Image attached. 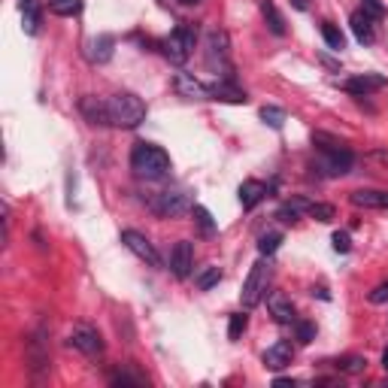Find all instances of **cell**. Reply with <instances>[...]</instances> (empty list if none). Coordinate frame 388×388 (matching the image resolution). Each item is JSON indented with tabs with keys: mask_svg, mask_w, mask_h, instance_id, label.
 <instances>
[{
	"mask_svg": "<svg viewBox=\"0 0 388 388\" xmlns=\"http://www.w3.org/2000/svg\"><path fill=\"white\" fill-rule=\"evenodd\" d=\"M131 170L140 179H164L170 173V155L155 143H137L131 149Z\"/></svg>",
	"mask_w": 388,
	"mask_h": 388,
	"instance_id": "obj_1",
	"label": "cell"
},
{
	"mask_svg": "<svg viewBox=\"0 0 388 388\" xmlns=\"http://www.w3.org/2000/svg\"><path fill=\"white\" fill-rule=\"evenodd\" d=\"M106 110H110V124L112 128H140L146 122V103L140 101L137 94L131 91H119L106 101Z\"/></svg>",
	"mask_w": 388,
	"mask_h": 388,
	"instance_id": "obj_2",
	"label": "cell"
},
{
	"mask_svg": "<svg viewBox=\"0 0 388 388\" xmlns=\"http://www.w3.org/2000/svg\"><path fill=\"white\" fill-rule=\"evenodd\" d=\"M207 67L219 79H234V64H231V40L221 27H212L207 34Z\"/></svg>",
	"mask_w": 388,
	"mask_h": 388,
	"instance_id": "obj_3",
	"label": "cell"
},
{
	"mask_svg": "<svg viewBox=\"0 0 388 388\" xmlns=\"http://www.w3.org/2000/svg\"><path fill=\"white\" fill-rule=\"evenodd\" d=\"M313 143H316V149L322 152V170L331 173V176H343V173H349V167L355 164V155L349 152L343 143L325 137V134H316Z\"/></svg>",
	"mask_w": 388,
	"mask_h": 388,
	"instance_id": "obj_4",
	"label": "cell"
},
{
	"mask_svg": "<svg viewBox=\"0 0 388 388\" xmlns=\"http://www.w3.org/2000/svg\"><path fill=\"white\" fill-rule=\"evenodd\" d=\"M267 279H270V267H267L264 255H261V261L252 264L246 283H242V291H240V300L246 309H255L261 304V297H264V291H267Z\"/></svg>",
	"mask_w": 388,
	"mask_h": 388,
	"instance_id": "obj_5",
	"label": "cell"
},
{
	"mask_svg": "<svg viewBox=\"0 0 388 388\" xmlns=\"http://www.w3.org/2000/svg\"><path fill=\"white\" fill-rule=\"evenodd\" d=\"M194 40H198L194 27L191 25H179L176 31H170V37L164 40V55H167L173 64H186L191 58V52H194Z\"/></svg>",
	"mask_w": 388,
	"mask_h": 388,
	"instance_id": "obj_6",
	"label": "cell"
},
{
	"mask_svg": "<svg viewBox=\"0 0 388 388\" xmlns=\"http://www.w3.org/2000/svg\"><path fill=\"white\" fill-rule=\"evenodd\" d=\"M149 209L155 216H164V219H176L188 209V198L182 191H158L155 198L149 200Z\"/></svg>",
	"mask_w": 388,
	"mask_h": 388,
	"instance_id": "obj_7",
	"label": "cell"
},
{
	"mask_svg": "<svg viewBox=\"0 0 388 388\" xmlns=\"http://www.w3.org/2000/svg\"><path fill=\"white\" fill-rule=\"evenodd\" d=\"M122 242H124V246H128L140 261H146L149 267H161V255H158V249H155L152 242L140 234V231H122Z\"/></svg>",
	"mask_w": 388,
	"mask_h": 388,
	"instance_id": "obj_8",
	"label": "cell"
},
{
	"mask_svg": "<svg viewBox=\"0 0 388 388\" xmlns=\"http://www.w3.org/2000/svg\"><path fill=\"white\" fill-rule=\"evenodd\" d=\"M73 349H79L82 355H89V358H94V355H101L103 352V340H101V334L94 331V328H89V325H76L73 331H70V340H67Z\"/></svg>",
	"mask_w": 388,
	"mask_h": 388,
	"instance_id": "obj_9",
	"label": "cell"
},
{
	"mask_svg": "<svg viewBox=\"0 0 388 388\" xmlns=\"http://www.w3.org/2000/svg\"><path fill=\"white\" fill-rule=\"evenodd\" d=\"M173 89L179 91V97H186V101H212L209 85H203L200 79H194L191 73H176Z\"/></svg>",
	"mask_w": 388,
	"mask_h": 388,
	"instance_id": "obj_10",
	"label": "cell"
},
{
	"mask_svg": "<svg viewBox=\"0 0 388 388\" xmlns=\"http://www.w3.org/2000/svg\"><path fill=\"white\" fill-rule=\"evenodd\" d=\"M170 267H173V276L176 279H188L191 276V267H194V249L188 240H179L173 246V255H170Z\"/></svg>",
	"mask_w": 388,
	"mask_h": 388,
	"instance_id": "obj_11",
	"label": "cell"
},
{
	"mask_svg": "<svg viewBox=\"0 0 388 388\" xmlns=\"http://www.w3.org/2000/svg\"><path fill=\"white\" fill-rule=\"evenodd\" d=\"M385 85V76L380 73H361V76H352V79L343 82V91L346 94H355V97H367L370 91H380Z\"/></svg>",
	"mask_w": 388,
	"mask_h": 388,
	"instance_id": "obj_12",
	"label": "cell"
},
{
	"mask_svg": "<svg viewBox=\"0 0 388 388\" xmlns=\"http://www.w3.org/2000/svg\"><path fill=\"white\" fill-rule=\"evenodd\" d=\"M112 52H115V40L110 34H101V37H94V40L85 43V55H89L91 64H106L112 58Z\"/></svg>",
	"mask_w": 388,
	"mask_h": 388,
	"instance_id": "obj_13",
	"label": "cell"
},
{
	"mask_svg": "<svg viewBox=\"0 0 388 388\" xmlns=\"http://www.w3.org/2000/svg\"><path fill=\"white\" fill-rule=\"evenodd\" d=\"M349 25H352V34L355 40L361 46H370L376 40V31H373V15L364 13V9H358V13H352V18H349Z\"/></svg>",
	"mask_w": 388,
	"mask_h": 388,
	"instance_id": "obj_14",
	"label": "cell"
},
{
	"mask_svg": "<svg viewBox=\"0 0 388 388\" xmlns=\"http://www.w3.org/2000/svg\"><path fill=\"white\" fill-rule=\"evenodd\" d=\"M79 112L89 119V124H101V128L110 124V110H106V101H97V97H82V101H79Z\"/></svg>",
	"mask_w": 388,
	"mask_h": 388,
	"instance_id": "obj_15",
	"label": "cell"
},
{
	"mask_svg": "<svg viewBox=\"0 0 388 388\" xmlns=\"http://www.w3.org/2000/svg\"><path fill=\"white\" fill-rule=\"evenodd\" d=\"M291 355H295L291 343H288V340H279V343H273L264 352V367H270V370H283V367L291 364Z\"/></svg>",
	"mask_w": 388,
	"mask_h": 388,
	"instance_id": "obj_16",
	"label": "cell"
},
{
	"mask_svg": "<svg viewBox=\"0 0 388 388\" xmlns=\"http://www.w3.org/2000/svg\"><path fill=\"white\" fill-rule=\"evenodd\" d=\"M352 203L361 209H388V191H380V188L352 191Z\"/></svg>",
	"mask_w": 388,
	"mask_h": 388,
	"instance_id": "obj_17",
	"label": "cell"
},
{
	"mask_svg": "<svg viewBox=\"0 0 388 388\" xmlns=\"http://www.w3.org/2000/svg\"><path fill=\"white\" fill-rule=\"evenodd\" d=\"M209 91H212V101H225V103H246V101H249L246 91H240L237 85H234V79H219V82H212Z\"/></svg>",
	"mask_w": 388,
	"mask_h": 388,
	"instance_id": "obj_18",
	"label": "cell"
},
{
	"mask_svg": "<svg viewBox=\"0 0 388 388\" xmlns=\"http://www.w3.org/2000/svg\"><path fill=\"white\" fill-rule=\"evenodd\" d=\"M264 198H267V186H264V182L246 179V182L240 186V203H242V209H255Z\"/></svg>",
	"mask_w": 388,
	"mask_h": 388,
	"instance_id": "obj_19",
	"label": "cell"
},
{
	"mask_svg": "<svg viewBox=\"0 0 388 388\" xmlns=\"http://www.w3.org/2000/svg\"><path fill=\"white\" fill-rule=\"evenodd\" d=\"M22 27L25 34H37L40 31V22H43V9H40V0H22Z\"/></svg>",
	"mask_w": 388,
	"mask_h": 388,
	"instance_id": "obj_20",
	"label": "cell"
},
{
	"mask_svg": "<svg viewBox=\"0 0 388 388\" xmlns=\"http://www.w3.org/2000/svg\"><path fill=\"white\" fill-rule=\"evenodd\" d=\"M267 306H270V313H273V318L276 322H283V325H288V322H295V306H291V300L285 297V295H270L267 297Z\"/></svg>",
	"mask_w": 388,
	"mask_h": 388,
	"instance_id": "obj_21",
	"label": "cell"
},
{
	"mask_svg": "<svg viewBox=\"0 0 388 388\" xmlns=\"http://www.w3.org/2000/svg\"><path fill=\"white\" fill-rule=\"evenodd\" d=\"M261 15H264L267 27H270V31H273L276 37H285V18L279 15V9H276L273 0H261Z\"/></svg>",
	"mask_w": 388,
	"mask_h": 388,
	"instance_id": "obj_22",
	"label": "cell"
},
{
	"mask_svg": "<svg viewBox=\"0 0 388 388\" xmlns=\"http://www.w3.org/2000/svg\"><path fill=\"white\" fill-rule=\"evenodd\" d=\"M48 9H52L55 15L70 18V15H79L82 13V0H48Z\"/></svg>",
	"mask_w": 388,
	"mask_h": 388,
	"instance_id": "obj_23",
	"label": "cell"
},
{
	"mask_svg": "<svg viewBox=\"0 0 388 388\" xmlns=\"http://www.w3.org/2000/svg\"><path fill=\"white\" fill-rule=\"evenodd\" d=\"M191 216H194V221H198V228H200L203 237L216 234V221H212V216H209L207 207H191Z\"/></svg>",
	"mask_w": 388,
	"mask_h": 388,
	"instance_id": "obj_24",
	"label": "cell"
},
{
	"mask_svg": "<svg viewBox=\"0 0 388 388\" xmlns=\"http://www.w3.org/2000/svg\"><path fill=\"white\" fill-rule=\"evenodd\" d=\"M219 279H221V270L219 267H203L198 276H194V285H198L200 291H209L212 285H219Z\"/></svg>",
	"mask_w": 388,
	"mask_h": 388,
	"instance_id": "obj_25",
	"label": "cell"
},
{
	"mask_svg": "<svg viewBox=\"0 0 388 388\" xmlns=\"http://www.w3.org/2000/svg\"><path fill=\"white\" fill-rule=\"evenodd\" d=\"M261 122L279 131L285 124V110H279V106H261Z\"/></svg>",
	"mask_w": 388,
	"mask_h": 388,
	"instance_id": "obj_26",
	"label": "cell"
},
{
	"mask_svg": "<svg viewBox=\"0 0 388 388\" xmlns=\"http://www.w3.org/2000/svg\"><path fill=\"white\" fill-rule=\"evenodd\" d=\"M322 37H325V43L334 48V52H340V48L346 46V40H343V34H340V27L337 25H331V22H325L322 25Z\"/></svg>",
	"mask_w": 388,
	"mask_h": 388,
	"instance_id": "obj_27",
	"label": "cell"
},
{
	"mask_svg": "<svg viewBox=\"0 0 388 388\" xmlns=\"http://www.w3.org/2000/svg\"><path fill=\"white\" fill-rule=\"evenodd\" d=\"M364 367H367V358L361 355H346L337 361V370H343V373H361Z\"/></svg>",
	"mask_w": 388,
	"mask_h": 388,
	"instance_id": "obj_28",
	"label": "cell"
},
{
	"mask_svg": "<svg viewBox=\"0 0 388 388\" xmlns=\"http://www.w3.org/2000/svg\"><path fill=\"white\" fill-rule=\"evenodd\" d=\"M306 212H309V216H313L316 221H334V216H337V209L331 207V203H309Z\"/></svg>",
	"mask_w": 388,
	"mask_h": 388,
	"instance_id": "obj_29",
	"label": "cell"
},
{
	"mask_svg": "<svg viewBox=\"0 0 388 388\" xmlns=\"http://www.w3.org/2000/svg\"><path fill=\"white\" fill-rule=\"evenodd\" d=\"M279 242H283V234H264L258 240V252L267 258V255H273V252L279 249Z\"/></svg>",
	"mask_w": 388,
	"mask_h": 388,
	"instance_id": "obj_30",
	"label": "cell"
},
{
	"mask_svg": "<svg viewBox=\"0 0 388 388\" xmlns=\"http://www.w3.org/2000/svg\"><path fill=\"white\" fill-rule=\"evenodd\" d=\"M295 331H297L300 343H313V340H316V325H309V322H297V318H295Z\"/></svg>",
	"mask_w": 388,
	"mask_h": 388,
	"instance_id": "obj_31",
	"label": "cell"
},
{
	"mask_svg": "<svg viewBox=\"0 0 388 388\" xmlns=\"http://www.w3.org/2000/svg\"><path fill=\"white\" fill-rule=\"evenodd\" d=\"M334 242V252H340V255H346L349 249H352V237H349V231H337V234L331 237Z\"/></svg>",
	"mask_w": 388,
	"mask_h": 388,
	"instance_id": "obj_32",
	"label": "cell"
},
{
	"mask_svg": "<svg viewBox=\"0 0 388 388\" xmlns=\"http://www.w3.org/2000/svg\"><path fill=\"white\" fill-rule=\"evenodd\" d=\"M242 331H246V316L237 313V316H231V325H228V337L231 340H240Z\"/></svg>",
	"mask_w": 388,
	"mask_h": 388,
	"instance_id": "obj_33",
	"label": "cell"
},
{
	"mask_svg": "<svg viewBox=\"0 0 388 388\" xmlns=\"http://www.w3.org/2000/svg\"><path fill=\"white\" fill-rule=\"evenodd\" d=\"M367 297H370V304H385V300H388V283L376 285V288H373V291H370V295H367Z\"/></svg>",
	"mask_w": 388,
	"mask_h": 388,
	"instance_id": "obj_34",
	"label": "cell"
},
{
	"mask_svg": "<svg viewBox=\"0 0 388 388\" xmlns=\"http://www.w3.org/2000/svg\"><path fill=\"white\" fill-rule=\"evenodd\" d=\"M364 13H370L373 18H382L385 15V6L380 4V0H364Z\"/></svg>",
	"mask_w": 388,
	"mask_h": 388,
	"instance_id": "obj_35",
	"label": "cell"
},
{
	"mask_svg": "<svg viewBox=\"0 0 388 388\" xmlns=\"http://www.w3.org/2000/svg\"><path fill=\"white\" fill-rule=\"evenodd\" d=\"M273 385H276V388H291V385H295V380H285V376H276Z\"/></svg>",
	"mask_w": 388,
	"mask_h": 388,
	"instance_id": "obj_36",
	"label": "cell"
},
{
	"mask_svg": "<svg viewBox=\"0 0 388 388\" xmlns=\"http://www.w3.org/2000/svg\"><path fill=\"white\" fill-rule=\"evenodd\" d=\"M370 161H382L385 167H388V152H373V155H370Z\"/></svg>",
	"mask_w": 388,
	"mask_h": 388,
	"instance_id": "obj_37",
	"label": "cell"
},
{
	"mask_svg": "<svg viewBox=\"0 0 388 388\" xmlns=\"http://www.w3.org/2000/svg\"><path fill=\"white\" fill-rule=\"evenodd\" d=\"M291 6H295V9H300V13H304V9L309 6V0H291Z\"/></svg>",
	"mask_w": 388,
	"mask_h": 388,
	"instance_id": "obj_38",
	"label": "cell"
},
{
	"mask_svg": "<svg viewBox=\"0 0 388 388\" xmlns=\"http://www.w3.org/2000/svg\"><path fill=\"white\" fill-rule=\"evenodd\" d=\"M176 4H182V6H198L200 0H176Z\"/></svg>",
	"mask_w": 388,
	"mask_h": 388,
	"instance_id": "obj_39",
	"label": "cell"
},
{
	"mask_svg": "<svg viewBox=\"0 0 388 388\" xmlns=\"http://www.w3.org/2000/svg\"><path fill=\"white\" fill-rule=\"evenodd\" d=\"M382 367H385V370H388V346L382 349Z\"/></svg>",
	"mask_w": 388,
	"mask_h": 388,
	"instance_id": "obj_40",
	"label": "cell"
}]
</instances>
